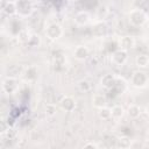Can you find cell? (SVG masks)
<instances>
[{"label":"cell","mask_w":149,"mask_h":149,"mask_svg":"<svg viewBox=\"0 0 149 149\" xmlns=\"http://www.w3.org/2000/svg\"><path fill=\"white\" fill-rule=\"evenodd\" d=\"M148 81H149V78H148L147 73L144 71H141V70L135 71L132 74V78H130L132 85L135 86V87H137V88H142V87L147 86Z\"/></svg>","instance_id":"obj_2"},{"label":"cell","mask_w":149,"mask_h":149,"mask_svg":"<svg viewBox=\"0 0 149 149\" xmlns=\"http://www.w3.org/2000/svg\"><path fill=\"white\" fill-rule=\"evenodd\" d=\"M134 45H135V40H134L133 36L126 35V36L120 37L119 41H118V47L120 49H123V50H127V51L130 50V49H133Z\"/></svg>","instance_id":"obj_7"},{"label":"cell","mask_w":149,"mask_h":149,"mask_svg":"<svg viewBox=\"0 0 149 149\" xmlns=\"http://www.w3.org/2000/svg\"><path fill=\"white\" fill-rule=\"evenodd\" d=\"M78 87H79V90L83 91V92H90L91 88H92V85H91V83H90L88 80L83 79V80H80V81L78 83Z\"/></svg>","instance_id":"obj_22"},{"label":"cell","mask_w":149,"mask_h":149,"mask_svg":"<svg viewBox=\"0 0 149 149\" xmlns=\"http://www.w3.org/2000/svg\"><path fill=\"white\" fill-rule=\"evenodd\" d=\"M98 116L101 120H105V121L106 120H109L112 118V111H111V108H108L106 106H104L101 108H98Z\"/></svg>","instance_id":"obj_18"},{"label":"cell","mask_w":149,"mask_h":149,"mask_svg":"<svg viewBox=\"0 0 149 149\" xmlns=\"http://www.w3.org/2000/svg\"><path fill=\"white\" fill-rule=\"evenodd\" d=\"M111 111H112V118L115 119V120L121 119V118L125 115V113H126L125 108H123L121 105H115V106H113V107L111 108Z\"/></svg>","instance_id":"obj_16"},{"label":"cell","mask_w":149,"mask_h":149,"mask_svg":"<svg viewBox=\"0 0 149 149\" xmlns=\"http://www.w3.org/2000/svg\"><path fill=\"white\" fill-rule=\"evenodd\" d=\"M114 87L118 88V91H121L123 92L126 88H127V81L122 78V77H116V80H115V85Z\"/></svg>","instance_id":"obj_21"},{"label":"cell","mask_w":149,"mask_h":149,"mask_svg":"<svg viewBox=\"0 0 149 149\" xmlns=\"http://www.w3.org/2000/svg\"><path fill=\"white\" fill-rule=\"evenodd\" d=\"M45 35L49 40L56 41L63 35V28L58 23H51L45 29Z\"/></svg>","instance_id":"obj_4"},{"label":"cell","mask_w":149,"mask_h":149,"mask_svg":"<svg viewBox=\"0 0 149 149\" xmlns=\"http://www.w3.org/2000/svg\"><path fill=\"white\" fill-rule=\"evenodd\" d=\"M56 105L54 104H47L45 105V114L48 116H54L56 114Z\"/></svg>","instance_id":"obj_24"},{"label":"cell","mask_w":149,"mask_h":149,"mask_svg":"<svg viewBox=\"0 0 149 149\" xmlns=\"http://www.w3.org/2000/svg\"><path fill=\"white\" fill-rule=\"evenodd\" d=\"M130 146H132L130 137H128L126 135H122V136L118 137V140H116V147H119V148H129Z\"/></svg>","instance_id":"obj_19"},{"label":"cell","mask_w":149,"mask_h":149,"mask_svg":"<svg viewBox=\"0 0 149 149\" xmlns=\"http://www.w3.org/2000/svg\"><path fill=\"white\" fill-rule=\"evenodd\" d=\"M2 10L5 14H7L8 16H13L15 14H17V9H16V2L15 1H5L2 5Z\"/></svg>","instance_id":"obj_12"},{"label":"cell","mask_w":149,"mask_h":149,"mask_svg":"<svg viewBox=\"0 0 149 149\" xmlns=\"http://www.w3.org/2000/svg\"><path fill=\"white\" fill-rule=\"evenodd\" d=\"M27 44L29 47H31V48H36V47H38L41 44V37L38 35H36V34H31Z\"/></svg>","instance_id":"obj_20"},{"label":"cell","mask_w":149,"mask_h":149,"mask_svg":"<svg viewBox=\"0 0 149 149\" xmlns=\"http://www.w3.org/2000/svg\"><path fill=\"white\" fill-rule=\"evenodd\" d=\"M17 15L20 17H28L33 13V3L30 0H16Z\"/></svg>","instance_id":"obj_3"},{"label":"cell","mask_w":149,"mask_h":149,"mask_svg":"<svg viewBox=\"0 0 149 149\" xmlns=\"http://www.w3.org/2000/svg\"><path fill=\"white\" fill-rule=\"evenodd\" d=\"M88 22H90V14L87 12L81 10L74 15V23L77 26H85Z\"/></svg>","instance_id":"obj_11"},{"label":"cell","mask_w":149,"mask_h":149,"mask_svg":"<svg viewBox=\"0 0 149 149\" xmlns=\"http://www.w3.org/2000/svg\"><path fill=\"white\" fill-rule=\"evenodd\" d=\"M19 87V84H17V79L14 78V77H7L3 79L2 81V90L8 93V94H13L16 92Z\"/></svg>","instance_id":"obj_6"},{"label":"cell","mask_w":149,"mask_h":149,"mask_svg":"<svg viewBox=\"0 0 149 149\" xmlns=\"http://www.w3.org/2000/svg\"><path fill=\"white\" fill-rule=\"evenodd\" d=\"M127 59H128V51L120 48H118L112 54V57H111L112 63H114L115 65H123L127 62Z\"/></svg>","instance_id":"obj_5"},{"label":"cell","mask_w":149,"mask_h":149,"mask_svg":"<svg viewBox=\"0 0 149 149\" xmlns=\"http://www.w3.org/2000/svg\"><path fill=\"white\" fill-rule=\"evenodd\" d=\"M127 115L130 119H137L141 115V107L136 104H132L127 108Z\"/></svg>","instance_id":"obj_15"},{"label":"cell","mask_w":149,"mask_h":149,"mask_svg":"<svg viewBox=\"0 0 149 149\" xmlns=\"http://www.w3.org/2000/svg\"><path fill=\"white\" fill-rule=\"evenodd\" d=\"M88 54H90V50H88V48L86 45H78V47H76V49L73 51V56L78 61L86 59L88 57Z\"/></svg>","instance_id":"obj_10"},{"label":"cell","mask_w":149,"mask_h":149,"mask_svg":"<svg viewBox=\"0 0 149 149\" xmlns=\"http://www.w3.org/2000/svg\"><path fill=\"white\" fill-rule=\"evenodd\" d=\"M98 147L99 146L97 143H94V142H87V143L84 144V148H98Z\"/></svg>","instance_id":"obj_25"},{"label":"cell","mask_w":149,"mask_h":149,"mask_svg":"<svg viewBox=\"0 0 149 149\" xmlns=\"http://www.w3.org/2000/svg\"><path fill=\"white\" fill-rule=\"evenodd\" d=\"M128 21L133 27H141L148 21V14L142 9H133L128 15Z\"/></svg>","instance_id":"obj_1"},{"label":"cell","mask_w":149,"mask_h":149,"mask_svg":"<svg viewBox=\"0 0 149 149\" xmlns=\"http://www.w3.org/2000/svg\"><path fill=\"white\" fill-rule=\"evenodd\" d=\"M59 106L65 112H73L74 111V107H76V101H74V99L72 97L65 95L59 101Z\"/></svg>","instance_id":"obj_8"},{"label":"cell","mask_w":149,"mask_h":149,"mask_svg":"<svg viewBox=\"0 0 149 149\" xmlns=\"http://www.w3.org/2000/svg\"><path fill=\"white\" fill-rule=\"evenodd\" d=\"M30 35H31V34H29L27 30H21V31L19 33L17 37H19L20 42H22V43H28V41H29V38H30Z\"/></svg>","instance_id":"obj_23"},{"label":"cell","mask_w":149,"mask_h":149,"mask_svg":"<svg viewBox=\"0 0 149 149\" xmlns=\"http://www.w3.org/2000/svg\"><path fill=\"white\" fill-rule=\"evenodd\" d=\"M106 102H107V99L102 93H95L92 98V104L95 108H101L106 106Z\"/></svg>","instance_id":"obj_14"},{"label":"cell","mask_w":149,"mask_h":149,"mask_svg":"<svg viewBox=\"0 0 149 149\" xmlns=\"http://www.w3.org/2000/svg\"><path fill=\"white\" fill-rule=\"evenodd\" d=\"M146 113L149 115V105H147V107H146Z\"/></svg>","instance_id":"obj_26"},{"label":"cell","mask_w":149,"mask_h":149,"mask_svg":"<svg viewBox=\"0 0 149 149\" xmlns=\"http://www.w3.org/2000/svg\"><path fill=\"white\" fill-rule=\"evenodd\" d=\"M115 80H116V77L113 73H106V74H104L101 77L100 84L105 88H112L115 85Z\"/></svg>","instance_id":"obj_9"},{"label":"cell","mask_w":149,"mask_h":149,"mask_svg":"<svg viewBox=\"0 0 149 149\" xmlns=\"http://www.w3.org/2000/svg\"><path fill=\"white\" fill-rule=\"evenodd\" d=\"M106 31H107V26H106L102 21L97 22V23L93 26V28H92V33H93V35L97 36V37H102V36L106 34Z\"/></svg>","instance_id":"obj_13"},{"label":"cell","mask_w":149,"mask_h":149,"mask_svg":"<svg viewBox=\"0 0 149 149\" xmlns=\"http://www.w3.org/2000/svg\"><path fill=\"white\" fill-rule=\"evenodd\" d=\"M135 63H136V66L139 68H147L149 66V56L146 54H141L136 57Z\"/></svg>","instance_id":"obj_17"}]
</instances>
